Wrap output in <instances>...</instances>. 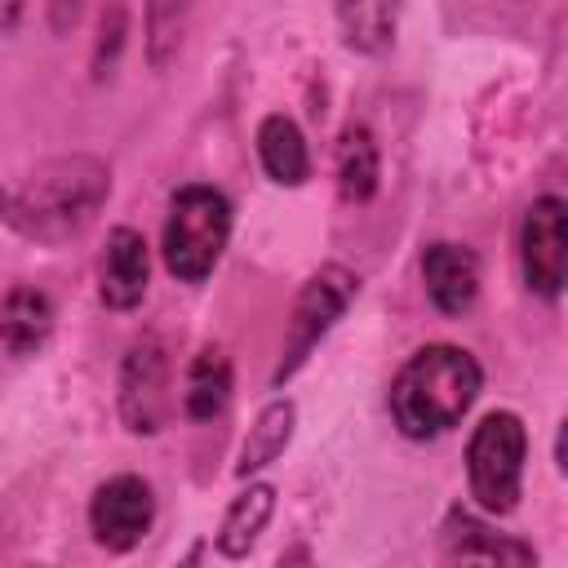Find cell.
<instances>
[{
  "label": "cell",
  "mask_w": 568,
  "mask_h": 568,
  "mask_svg": "<svg viewBox=\"0 0 568 568\" xmlns=\"http://www.w3.org/2000/svg\"><path fill=\"white\" fill-rule=\"evenodd\" d=\"M106 200H111L106 160L89 151L53 155L0 182V222L31 244H67L93 226Z\"/></svg>",
  "instance_id": "obj_1"
},
{
  "label": "cell",
  "mask_w": 568,
  "mask_h": 568,
  "mask_svg": "<svg viewBox=\"0 0 568 568\" xmlns=\"http://www.w3.org/2000/svg\"><path fill=\"white\" fill-rule=\"evenodd\" d=\"M479 390H484V368L466 346L426 342L390 377L386 408L404 439L426 444V439L448 435L470 413Z\"/></svg>",
  "instance_id": "obj_2"
},
{
  "label": "cell",
  "mask_w": 568,
  "mask_h": 568,
  "mask_svg": "<svg viewBox=\"0 0 568 568\" xmlns=\"http://www.w3.org/2000/svg\"><path fill=\"white\" fill-rule=\"evenodd\" d=\"M226 240H231V200L209 182L178 186L160 231V257L169 275L182 284H204L222 262Z\"/></svg>",
  "instance_id": "obj_3"
},
{
  "label": "cell",
  "mask_w": 568,
  "mask_h": 568,
  "mask_svg": "<svg viewBox=\"0 0 568 568\" xmlns=\"http://www.w3.org/2000/svg\"><path fill=\"white\" fill-rule=\"evenodd\" d=\"M524 462H528V426L510 408H493L466 439V488L479 515L501 519L524 497Z\"/></svg>",
  "instance_id": "obj_4"
},
{
  "label": "cell",
  "mask_w": 568,
  "mask_h": 568,
  "mask_svg": "<svg viewBox=\"0 0 568 568\" xmlns=\"http://www.w3.org/2000/svg\"><path fill=\"white\" fill-rule=\"evenodd\" d=\"M359 297V275L342 262H324L320 271H311L293 297L288 324H284V342H280V359L271 368V386L280 390L288 377L302 373V364L311 359V351L337 328V320L351 311V302Z\"/></svg>",
  "instance_id": "obj_5"
},
{
  "label": "cell",
  "mask_w": 568,
  "mask_h": 568,
  "mask_svg": "<svg viewBox=\"0 0 568 568\" xmlns=\"http://www.w3.org/2000/svg\"><path fill=\"white\" fill-rule=\"evenodd\" d=\"M115 408L129 435H160L173 413V364L169 346L160 333H142L129 342L120 359V382H115Z\"/></svg>",
  "instance_id": "obj_6"
},
{
  "label": "cell",
  "mask_w": 568,
  "mask_h": 568,
  "mask_svg": "<svg viewBox=\"0 0 568 568\" xmlns=\"http://www.w3.org/2000/svg\"><path fill=\"white\" fill-rule=\"evenodd\" d=\"M439 568H541L532 541L501 532L488 515L470 506H448L435 537Z\"/></svg>",
  "instance_id": "obj_7"
},
{
  "label": "cell",
  "mask_w": 568,
  "mask_h": 568,
  "mask_svg": "<svg viewBox=\"0 0 568 568\" xmlns=\"http://www.w3.org/2000/svg\"><path fill=\"white\" fill-rule=\"evenodd\" d=\"M519 271L528 293L559 302L568 275V204L559 195H537L519 222Z\"/></svg>",
  "instance_id": "obj_8"
},
{
  "label": "cell",
  "mask_w": 568,
  "mask_h": 568,
  "mask_svg": "<svg viewBox=\"0 0 568 568\" xmlns=\"http://www.w3.org/2000/svg\"><path fill=\"white\" fill-rule=\"evenodd\" d=\"M155 524V493L142 475H111L89 497V532L106 555H129Z\"/></svg>",
  "instance_id": "obj_9"
},
{
  "label": "cell",
  "mask_w": 568,
  "mask_h": 568,
  "mask_svg": "<svg viewBox=\"0 0 568 568\" xmlns=\"http://www.w3.org/2000/svg\"><path fill=\"white\" fill-rule=\"evenodd\" d=\"M151 284V248L142 240V231L133 226H115L106 235V248L98 257V297L106 311H133L142 306Z\"/></svg>",
  "instance_id": "obj_10"
},
{
  "label": "cell",
  "mask_w": 568,
  "mask_h": 568,
  "mask_svg": "<svg viewBox=\"0 0 568 568\" xmlns=\"http://www.w3.org/2000/svg\"><path fill=\"white\" fill-rule=\"evenodd\" d=\"M422 288L439 315H466L479 297V257L457 240H430L422 248Z\"/></svg>",
  "instance_id": "obj_11"
},
{
  "label": "cell",
  "mask_w": 568,
  "mask_h": 568,
  "mask_svg": "<svg viewBox=\"0 0 568 568\" xmlns=\"http://www.w3.org/2000/svg\"><path fill=\"white\" fill-rule=\"evenodd\" d=\"M53 297L36 284H13L0 302V351L13 355V359H27V355H40L53 337Z\"/></svg>",
  "instance_id": "obj_12"
},
{
  "label": "cell",
  "mask_w": 568,
  "mask_h": 568,
  "mask_svg": "<svg viewBox=\"0 0 568 568\" xmlns=\"http://www.w3.org/2000/svg\"><path fill=\"white\" fill-rule=\"evenodd\" d=\"M333 178H337V195L346 204H368L382 186V151H377V138L368 124L351 120L342 133H337V146H333Z\"/></svg>",
  "instance_id": "obj_13"
},
{
  "label": "cell",
  "mask_w": 568,
  "mask_h": 568,
  "mask_svg": "<svg viewBox=\"0 0 568 568\" xmlns=\"http://www.w3.org/2000/svg\"><path fill=\"white\" fill-rule=\"evenodd\" d=\"M257 164L275 186H302L311 178V146L293 115L271 111L257 124Z\"/></svg>",
  "instance_id": "obj_14"
},
{
  "label": "cell",
  "mask_w": 568,
  "mask_h": 568,
  "mask_svg": "<svg viewBox=\"0 0 568 568\" xmlns=\"http://www.w3.org/2000/svg\"><path fill=\"white\" fill-rule=\"evenodd\" d=\"M231 390H235V377H231V359L222 346H200L182 373V417L191 422H213L226 413L231 404Z\"/></svg>",
  "instance_id": "obj_15"
},
{
  "label": "cell",
  "mask_w": 568,
  "mask_h": 568,
  "mask_svg": "<svg viewBox=\"0 0 568 568\" xmlns=\"http://www.w3.org/2000/svg\"><path fill=\"white\" fill-rule=\"evenodd\" d=\"M271 515H275V484L253 479L248 488H240L231 497V506H226V515H222V524L213 532V550L222 559H244L257 546V537L266 532Z\"/></svg>",
  "instance_id": "obj_16"
},
{
  "label": "cell",
  "mask_w": 568,
  "mask_h": 568,
  "mask_svg": "<svg viewBox=\"0 0 568 568\" xmlns=\"http://www.w3.org/2000/svg\"><path fill=\"white\" fill-rule=\"evenodd\" d=\"M293 430H297V404L288 395H275L271 404H262V413L253 417L240 453H235V479H248L257 470H266L288 444H293Z\"/></svg>",
  "instance_id": "obj_17"
},
{
  "label": "cell",
  "mask_w": 568,
  "mask_h": 568,
  "mask_svg": "<svg viewBox=\"0 0 568 568\" xmlns=\"http://www.w3.org/2000/svg\"><path fill=\"white\" fill-rule=\"evenodd\" d=\"M337 18V31H342V44L351 53H364V58H377L395 44V22H399V9L395 4H337L333 9Z\"/></svg>",
  "instance_id": "obj_18"
},
{
  "label": "cell",
  "mask_w": 568,
  "mask_h": 568,
  "mask_svg": "<svg viewBox=\"0 0 568 568\" xmlns=\"http://www.w3.org/2000/svg\"><path fill=\"white\" fill-rule=\"evenodd\" d=\"M182 22H186V9L182 4H151L146 9V62L155 71H164L178 58Z\"/></svg>",
  "instance_id": "obj_19"
},
{
  "label": "cell",
  "mask_w": 568,
  "mask_h": 568,
  "mask_svg": "<svg viewBox=\"0 0 568 568\" xmlns=\"http://www.w3.org/2000/svg\"><path fill=\"white\" fill-rule=\"evenodd\" d=\"M124 40H129V9H124V4L102 9V18H98V36H93V80H106V75L115 71Z\"/></svg>",
  "instance_id": "obj_20"
},
{
  "label": "cell",
  "mask_w": 568,
  "mask_h": 568,
  "mask_svg": "<svg viewBox=\"0 0 568 568\" xmlns=\"http://www.w3.org/2000/svg\"><path fill=\"white\" fill-rule=\"evenodd\" d=\"M275 568H315V555H311L306 541H293V546H284L275 555Z\"/></svg>",
  "instance_id": "obj_21"
},
{
  "label": "cell",
  "mask_w": 568,
  "mask_h": 568,
  "mask_svg": "<svg viewBox=\"0 0 568 568\" xmlns=\"http://www.w3.org/2000/svg\"><path fill=\"white\" fill-rule=\"evenodd\" d=\"M18 18H22V4H13V0L0 4V36H9V31L18 27Z\"/></svg>",
  "instance_id": "obj_22"
},
{
  "label": "cell",
  "mask_w": 568,
  "mask_h": 568,
  "mask_svg": "<svg viewBox=\"0 0 568 568\" xmlns=\"http://www.w3.org/2000/svg\"><path fill=\"white\" fill-rule=\"evenodd\" d=\"M200 555H204V541H195V546L186 550V559H182V568H195V564H200Z\"/></svg>",
  "instance_id": "obj_23"
}]
</instances>
